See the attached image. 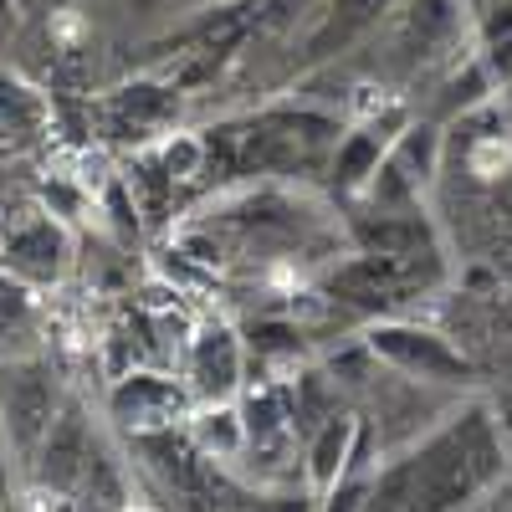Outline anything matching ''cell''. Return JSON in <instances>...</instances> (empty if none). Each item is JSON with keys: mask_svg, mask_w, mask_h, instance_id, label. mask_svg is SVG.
I'll return each instance as SVG.
<instances>
[{"mask_svg": "<svg viewBox=\"0 0 512 512\" xmlns=\"http://www.w3.org/2000/svg\"><path fill=\"white\" fill-rule=\"evenodd\" d=\"M472 31V11L466 0H400L369 41H374V77L405 82L420 77L425 67L451 62L456 41Z\"/></svg>", "mask_w": 512, "mask_h": 512, "instance_id": "6da1fadb", "label": "cell"}, {"mask_svg": "<svg viewBox=\"0 0 512 512\" xmlns=\"http://www.w3.org/2000/svg\"><path fill=\"white\" fill-rule=\"evenodd\" d=\"M359 333L374 349V359L400 379L431 384V390H446V395H472L482 384V364L461 344H451L436 323H420V318L400 313V318H374Z\"/></svg>", "mask_w": 512, "mask_h": 512, "instance_id": "7a4b0ae2", "label": "cell"}, {"mask_svg": "<svg viewBox=\"0 0 512 512\" xmlns=\"http://www.w3.org/2000/svg\"><path fill=\"white\" fill-rule=\"evenodd\" d=\"M62 400H67L62 374L41 349L0 354V456L16 472L31 466V456H36L41 436L52 431Z\"/></svg>", "mask_w": 512, "mask_h": 512, "instance_id": "3957f363", "label": "cell"}, {"mask_svg": "<svg viewBox=\"0 0 512 512\" xmlns=\"http://www.w3.org/2000/svg\"><path fill=\"white\" fill-rule=\"evenodd\" d=\"M190 98L175 93L159 72H134V77H118L108 88H98L88 98L93 113V134L113 149H149L164 134H175L180 118H185Z\"/></svg>", "mask_w": 512, "mask_h": 512, "instance_id": "277c9868", "label": "cell"}, {"mask_svg": "<svg viewBox=\"0 0 512 512\" xmlns=\"http://www.w3.org/2000/svg\"><path fill=\"white\" fill-rule=\"evenodd\" d=\"M395 6L400 0H318V6L297 21V31L282 41L287 77H308V72L338 67L390 21Z\"/></svg>", "mask_w": 512, "mask_h": 512, "instance_id": "5b68a950", "label": "cell"}, {"mask_svg": "<svg viewBox=\"0 0 512 512\" xmlns=\"http://www.w3.org/2000/svg\"><path fill=\"white\" fill-rule=\"evenodd\" d=\"M190 410H195V395L185 390V379L175 369H159V364L128 369V374L108 379V390H103V425L123 441L185 425Z\"/></svg>", "mask_w": 512, "mask_h": 512, "instance_id": "8992f818", "label": "cell"}, {"mask_svg": "<svg viewBox=\"0 0 512 512\" xmlns=\"http://www.w3.org/2000/svg\"><path fill=\"white\" fill-rule=\"evenodd\" d=\"M98 441H103V420L88 410L82 395H67L57 420H52V431L41 436V446H36V456L21 477L31 482L36 497H77Z\"/></svg>", "mask_w": 512, "mask_h": 512, "instance_id": "52a82bcc", "label": "cell"}, {"mask_svg": "<svg viewBox=\"0 0 512 512\" xmlns=\"http://www.w3.org/2000/svg\"><path fill=\"white\" fill-rule=\"evenodd\" d=\"M180 379L195 395V405H221L236 400L251 379V359L241 344V328L226 318H200L180 349Z\"/></svg>", "mask_w": 512, "mask_h": 512, "instance_id": "ba28073f", "label": "cell"}, {"mask_svg": "<svg viewBox=\"0 0 512 512\" xmlns=\"http://www.w3.org/2000/svg\"><path fill=\"white\" fill-rule=\"evenodd\" d=\"M77 267V231L57 221L52 210H26L21 221H11L6 241H0V272H11L21 287H57Z\"/></svg>", "mask_w": 512, "mask_h": 512, "instance_id": "9c48e42d", "label": "cell"}, {"mask_svg": "<svg viewBox=\"0 0 512 512\" xmlns=\"http://www.w3.org/2000/svg\"><path fill=\"white\" fill-rule=\"evenodd\" d=\"M410 118H415V113H410L405 103L384 108V113H374V118H349V128L338 134V144H333V154H328V164H323L328 195H338V200L349 205V200L364 190V180L379 169V159L390 154L395 134H400Z\"/></svg>", "mask_w": 512, "mask_h": 512, "instance_id": "30bf717a", "label": "cell"}, {"mask_svg": "<svg viewBox=\"0 0 512 512\" xmlns=\"http://www.w3.org/2000/svg\"><path fill=\"white\" fill-rule=\"evenodd\" d=\"M344 241L359 256H420V251H451L431 205L415 210H349Z\"/></svg>", "mask_w": 512, "mask_h": 512, "instance_id": "8fae6325", "label": "cell"}, {"mask_svg": "<svg viewBox=\"0 0 512 512\" xmlns=\"http://www.w3.org/2000/svg\"><path fill=\"white\" fill-rule=\"evenodd\" d=\"M57 128V98L21 67L0 62V159L31 154L52 139Z\"/></svg>", "mask_w": 512, "mask_h": 512, "instance_id": "7c38bea8", "label": "cell"}, {"mask_svg": "<svg viewBox=\"0 0 512 512\" xmlns=\"http://www.w3.org/2000/svg\"><path fill=\"white\" fill-rule=\"evenodd\" d=\"M236 328H241L251 374H292L297 364L318 359L308 328L297 323L292 313H256V318H241Z\"/></svg>", "mask_w": 512, "mask_h": 512, "instance_id": "4fadbf2b", "label": "cell"}, {"mask_svg": "<svg viewBox=\"0 0 512 512\" xmlns=\"http://www.w3.org/2000/svg\"><path fill=\"white\" fill-rule=\"evenodd\" d=\"M487 98H497V82H492L487 62H482V57H477V47H472L466 57H451V62H446V72L436 77L431 108H425L420 118H431V123H441V128H446L451 118L482 108Z\"/></svg>", "mask_w": 512, "mask_h": 512, "instance_id": "5bb4252c", "label": "cell"}, {"mask_svg": "<svg viewBox=\"0 0 512 512\" xmlns=\"http://www.w3.org/2000/svg\"><path fill=\"white\" fill-rule=\"evenodd\" d=\"M287 379V400H292V425H297V436H313L323 420H333V415H344V410H354L349 405V395L333 384V374L318 364V359H308V364H297L292 374H282Z\"/></svg>", "mask_w": 512, "mask_h": 512, "instance_id": "9a60e30c", "label": "cell"}, {"mask_svg": "<svg viewBox=\"0 0 512 512\" xmlns=\"http://www.w3.org/2000/svg\"><path fill=\"white\" fill-rule=\"evenodd\" d=\"M118 175L128 180V190H134V200H139V216H144V226L149 231H159L169 216H175V205H180V180L164 169V159H159V149L149 144V149H134L123 164H118Z\"/></svg>", "mask_w": 512, "mask_h": 512, "instance_id": "2e32d148", "label": "cell"}, {"mask_svg": "<svg viewBox=\"0 0 512 512\" xmlns=\"http://www.w3.org/2000/svg\"><path fill=\"white\" fill-rule=\"evenodd\" d=\"M354 425H359V410H344V415L323 420L318 431L303 441V482H308L313 497H323L338 477H344L349 446H354Z\"/></svg>", "mask_w": 512, "mask_h": 512, "instance_id": "e0dca14e", "label": "cell"}, {"mask_svg": "<svg viewBox=\"0 0 512 512\" xmlns=\"http://www.w3.org/2000/svg\"><path fill=\"white\" fill-rule=\"evenodd\" d=\"M185 431H190L195 451H200L210 466H221V472H236V461H241V451H246V431H241V410H236V400L195 405L190 420H185Z\"/></svg>", "mask_w": 512, "mask_h": 512, "instance_id": "ac0fdd59", "label": "cell"}, {"mask_svg": "<svg viewBox=\"0 0 512 512\" xmlns=\"http://www.w3.org/2000/svg\"><path fill=\"white\" fill-rule=\"evenodd\" d=\"M390 159L425 190V200H431V195H436V180H441V123H431V118L415 113L400 134H395Z\"/></svg>", "mask_w": 512, "mask_h": 512, "instance_id": "d6986e66", "label": "cell"}, {"mask_svg": "<svg viewBox=\"0 0 512 512\" xmlns=\"http://www.w3.org/2000/svg\"><path fill=\"white\" fill-rule=\"evenodd\" d=\"M369 487H374V477H338V482L318 497V512H364Z\"/></svg>", "mask_w": 512, "mask_h": 512, "instance_id": "ffe728a7", "label": "cell"}, {"mask_svg": "<svg viewBox=\"0 0 512 512\" xmlns=\"http://www.w3.org/2000/svg\"><path fill=\"white\" fill-rule=\"evenodd\" d=\"M113 6L134 21V26H149V31H154V26H164V21H175L190 0H113Z\"/></svg>", "mask_w": 512, "mask_h": 512, "instance_id": "44dd1931", "label": "cell"}, {"mask_svg": "<svg viewBox=\"0 0 512 512\" xmlns=\"http://www.w3.org/2000/svg\"><path fill=\"white\" fill-rule=\"evenodd\" d=\"M482 400H487V410H492V420H497V436H502V446L512 451V390H507V384H487Z\"/></svg>", "mask_w": 512, "mask_h": 512, "instance_id": "7402d4cb", "label": "cell"}, {"mask_svg": "<svg viewBox=\"0 0 512 512\" xmlns=\"http://www.w3.org/2000/svg\"><path fill=\"white\" fill-rule=\"evenodd\" d=\"M482 379L487 384H507L512 390V338H497V344L482 354Z\"/></svg>", "mask_w": 512, "mask_h": 512, "instance_id": "603a6c76", "label": "cell"}, {"mask_svg": "<svg viewBox=\"0 0 512 512\" xmlns=\"http://www.w3.org/2000/svg\"><path fill=\"white\" fill-rule=\"evenodd\" d=\"M21 31H26V21H21V0H0V57L16 52Z\"/></svg>", "mask_w": 512, "mask_h": 512, "instance_id": "cb8c5ba5", "label": "cell"}, {"mask_svg": "<svg viewBox=\"0 0 512 512\" xmlns=\"http://www.w3.org/2000/svg\"><path fill=\"white\" fill-rule=\"evenodd\" d=\"M477 262H482V267H487V272H492L497 282H507V287H512V236L492 241V246H487V251L477 256Z\"/></svg>", "mask_w": 512, "mask_h": 512, "instance_id": "d4e9b609", "label": "cell"}, {"mask_svg": "<svg viewBox=\"0 0 512 512\" xmlns=\"http://www.w3.org/2000/svg\"><path fill=\"white\" fill-rule=\"evenodd\" d=\"M41 6H47V11H77L82 0H41Z\"/></svg>", "mask_w": 512, "mask_h": 512, "instance_id": "484cf974", "label": "cell"}, {"mask_svg": "<svg viewBox=\"0 0 512 512\" xmlns=\"http://www.w3.org/2000/svg\"><path fill=\"white\" fill-rule=\"evenodd\" d=\"M11 221H16V216H11V210H6V205H0V241H6V231H11Z\"/></svg>", "mask_w": 512, "mask_h": 512, "instance_id": "4316f807", "label": "cell"}, {"mask_svg": "<svg viewBox=\"0 0 512 512\" xmlns=\"http://www.w3.org/2000/svg\"><path fill=\"white\" fill-rule=\"evenodd\" d=\"M190 6H205V0H190ZM190 6H185V11H190Z\"/></svg>", "mask_w": 512, "mask_h": 512, "instance_id": "83f0119b", "label": "cell"}]
</instances>
